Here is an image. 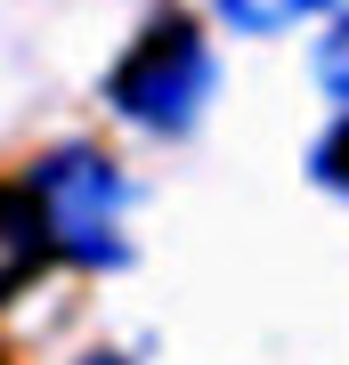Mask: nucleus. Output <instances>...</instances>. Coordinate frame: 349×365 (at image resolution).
Wrapping results in <instances>:
<instances>
[{
	"label": "nucleus",
	"mask_w": 349,
	"mask_h": 365,
	"mask_svg": "<svg viewBox=\"0 0 349 365\" xmlns=\"http://www.w3.org/2000/svg\"><path fill=\"white\" fill-rule=\"evenodd\" d=\"M317 187H333V195H349V114H341V130H325L317 138Z\"/></svg>",
	"instance_id": "nucleus-6"
},
{
	"label": "nucleus",
	"mask_w": 349,
	"mask_h": 365,
	"mask_svg": "<svg viewBox=\"0 0 349 365\" xmlns=\"http://www.w3.org/2000/svg\"><path fill=\"white\" fill-rule=\"evenodd\" d=\"M106 98H114L122 122H138L155 138L195 130V114L211 98V41L187 16H155V25L130 41V57L106 73Z\"/></svg>",
	"instance_id": "nucleus-2"
},
{
	"label": "nucleus",
	"mask_w": 349,
	"mask_h": 365,
	"mask_svg": "<svg viewBox=\"0 0 349 365\" xmlns=\"http://www.w3.org/2000/svg\"><path fill=\"white\" fill-rule=\"evenodd\" d=\"M49 260L57 252H49V227H41L33 187H0V300H16Z\"/></svg>",
	"instance_id": "nucleus-3"
},
{
	"label": "nucleus",
	"mask_w": 349,
	"mask_h": 365,
	"mask_svg": "<svg viewBox=\"0 0 349 365\" xmlns=\"http://www.w3.org/2000/svg\"><path fill=\"white\" fill-rule=\"evenodd\" d=\"M33 203H41V227H49V252L74 268H122L130 244H122V170L98 155V146H57V155L33 163Z\"/></svg>",
	"instance_id": "nucleus-1"
},
{
	"label": "nucleus",
	"mask_w": 349,
	"mask_h": 365,
	"mask_svg": "<svg viewBox=\"0 0 349 365\" xmlns=\"http://www.w3.org/2000/svg\"><path fill=\"white\" fill-rule=\"evenodd\" d=\"M309 9H333V0H220V16L236 33H285L293 16H309Z\"/></svg>",
	"instance_id": "nucleus-4"
},
{
	"label": "nucleus",
	"mask_w": 349,
	"mask_h": 365,
	"mask_svg": "<svg viewBox=\"0 0 349 365\" xmlns=\"http://www.w3.org/2000/svg\"><path fill=\"white\" fill-rule=\"evenodd\" d=\"M317 81H325V98L349 114V16H333L325 41H317Z\"/></svg>",
	"instance_id": "nucleus-5"
}]
</instances>
